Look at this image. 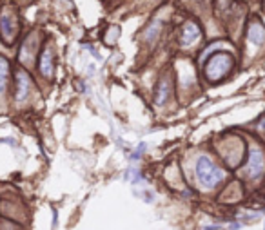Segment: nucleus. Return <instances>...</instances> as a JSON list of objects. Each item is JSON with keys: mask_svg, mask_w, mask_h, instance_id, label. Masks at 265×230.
<instances>
[{"mask_svg": "<svg viewBox=\"0 0 265 230\" xmlns=\"http://www.w3.org/2000/svg\"><path fill=\"white\" fill-rule=\"evenodd\" d=\"M0 34H2L6 44H11L15 36H17V22H15V17L7 9L0 13Z\"/></svg>", "mask_w": 265, "mask_h": 230, "instance_id": "nucleus-4", "label": "nucleus"}, {"mask_svg": "<svg viewBox=\"0 0 265 230\" xmlns=\"http://www.w3.org/2000/svg\"><path fill=\"white\" fill-rule=\"evenodd\" d=\"M265 172V154L262 149L253 147L249 151V163H247V176L251 180H260Z\"/></svg>", "mask_w": 265, "mask_h": 230, "instance_id": "nucleus-3", "label": "nucleus"}, {"mask_svg": "<svg viewBox=\"0 0 265 230\" xmlns=\"http://www.w3.org/2000/svg\"><path fill=\"white\" fill-rule=\"evenodd\" d=\"M40 71L44 76L51 78L53 76V55H51L49 49L44 51V55H42V60H40Z\"/></svg>", "mask_w": 265, "mask_h": 230, "instance_id": "nucleus-8", "label": "nucleus"}, {"mask_svg": "<svg viewBox=\"0 0 265 230\" xmlns=\"http://www.w3.org/2000/svg\"><path fill=\"white\" fill-rule=\"evenodd\" d=\"M17 84H18L17 100H18V101H22L24 98L28 96V93H29V78H28V74H26V73H18Z\"/></svg>", "mask_w": 265, "mask_h": 230, "instance_id": "nucleus-9", "label": "nucleus"}, {"mask_svg": "<svg viewBox=\"0 0 265 230\" xmlns=\"http://www.w3.org/2000/svg\"><path fill=\"white\" fill-rule=\"evenodd\" d=\"M35 47H37V36H31V38L24 44L22 53H20V58H22L24 64H31L35 56Z\"/></svg>", "mask_w": 265, "mask_h": 230, "instance_id": "nucleus-7", "label": "nucleus"}, {"mask_svg": "<svg viewBox=\"0 0 265 230\" xmlns=\"http://www.w3.org/2000/svg\"><path fill=\"white\" fill-rule=\"evenodd\" d=\"M249 40L254 45H262L265 42V28L258 22H253L249 26Z\"/></svg>", "mask_w": 265, "mask_h": 230, "instance_id": "nucleus-6", "label": "nucleus"}, {"mask_svg": "<svg viewBox=\"0 0 265 230\" xmlns=\"http://www.w3.org/2000/svg\"><path fill=\"white\" fill-rule=\"evenodd\" d=\"M7 74H9V66L4 58H0V93L6 91L7 85Z\"/></svg>", "mask_w": 265, "mask_h": 230, "instance_id": "nucleus-11", "label": "nucleus"}, {"mask_svg": "<svg viewBox=\"0 0 265 230\" xmlns=\"http://www.w3.org/2000/svg\"><path fill=\"white\" fill-rule=\"evenodd\" d=\"M169 89H171L169 80L164 78L162 82H160V87H158V95H156V103H158V105H162V103L167 100V96H169Z\"/></svg>", "mask_w": 265, "mask_h": 230, "instance_id": "nucleus-10", "label": "nucleus"}, {"mask_svg": "<svg viewBox=\"0 0 265 230\" xmlns=\"http://www.w3.org/2000/svg\"><path fill=\"white\" fill-rule=\"evenodd\" d=\"M200 34H202V31H200V28H198L196 24H194V22H187L186 26H184V29H182L180 44L182 45L194 44V42L200 38Z\"/></svg>", "mask_w": 265, "mask_h": 230, "instance_id": "nucleus-5", "label": "nucleus"}, {"mask_svg": "<svg viewBox=\"0 0 265 230\" xmlns=\"http://www.w3.org/2000/svg\"><path fill=\"white\" fill-rule=\"evenodd\" d=\"M194 170H196V178H198V181H200V185L205 187V189H213V187H216L226 178L224 170L216 167L207 156L198 158L196 165H194Z\"/></svg>", "mask_w": 265, "mask_h": 230, "instance_id": "nucleus-1", "label": "nucleus"}, {"mask_svg": "<svg viewBox=\"0 0 265 230\" xmlns=\"http://www.w3.org/2000/svg\"><path fill=\"white\" fill-rule=\"evenodd\" d=\"M232 56L227 55V53H218L215 55L207 64V69H205V74H207V80L211 82H218L226 76L232 67Z\"/></svg>", "mask_w": 265, "mask_h": 230, "instance_id": "nucleus-2", "label": "nucleus"}]
</instances>
